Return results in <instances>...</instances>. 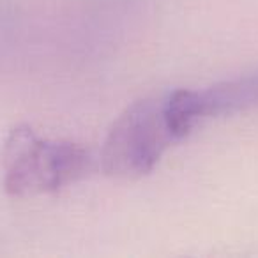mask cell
Wrapping results in <instances>:
<instances>
[{
	"instance_id": "2",
	"label": "cell",
	"mask_w": 258,
	"mask_h": 258,
	"mask_svg": "<svg viewBox=\"0 0 258 258\" xmlns=\"http://www.w3.org/2000/svg\"><path fill=\"white\" fill-rule=\"evenodd\" d=\"M180 142L170 120L166 94L127 106L111 125L101 151L104 173L137 179L154 170L172 144Z\"/></svg>"
},
{
	"instance_id": "3",
	"label": "cell",
	"mask_w": 258,
	"mask_h": 258,
	"mask_svg": "<svg viewBox=\"0 0 258 258\" xmlns=\"http://www.w3.org/2000/svg\"><path fill=\"white\" fill-rule=\"evenodd\" d=\"M175 101L189 125L205 117L232 115L258 108V71L253 75L219 82L205 90H175Z\"/></svg>"
},
{
	"instance_id": "1",
	"label": "cell",
	"mask_w": 258,
	"mask_h": 258,
	"mask_svg": "<svg viewBox=\"0 0 258 258\" xmlns=\"http://www.w3.org/2000/svg\"><path fill=\"white\" fill-rule=\"evenodd\" d=\"M4 189L15 197L53 193L78 182L94 168L83 145L43 140L30 125L11 129L4 145Z\"/></svg>"
}]
</instances>
